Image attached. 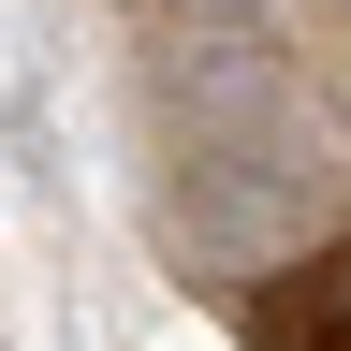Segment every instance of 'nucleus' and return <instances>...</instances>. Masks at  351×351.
Listing matches in <instances>:
<instances>
[{
	"mask_svg": "<svg viewBox=\"0 0 351 351\" xmlns=\"http://www.w3.org/2000/svg\"><path fill=\"white\" fill-rule=\"evenodd\" d=\"M249 351H351V249L293 263L278 293H249Z\"/></svg>",
	"mask_w": 351,
	"mask_h": 351,
	"instance_id": "nucleus-1",
	"label": "nucleus"
},
{
	"mask_svg": "<svg viewBox=\"0 0 351 351\" xmlns=\"http://www.w3.org/2000/svg\"><path fill=\"white\" fill-rule=\"evenodd\" d=\"M132 15H147L176 59H249V44L278 29V0H132Z\"/></svg>",
	"mask_w": 351,
	"mask_h": 351,
	"instance_id": "nucleus-2",
	"label": "nucleus"
}]
</instances>
